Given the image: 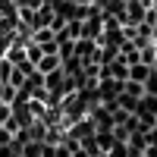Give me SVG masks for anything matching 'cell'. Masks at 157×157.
I'll return each mask as SVG.
<instances>
[{
	"instance_id": "6da1fadb",
	"label": "cell",
	"mask_w": 157,
	"mask_h": 157,
	"mask_svg": "<svg viewBox=\"0 0 157 157\" xmlns=\"http://www.w3.org/2000/svg\"><path fill=\"white\" fill-rule=\"evenodd\" d=\"M101 32H104V16H101V10H94L88 19H82V38L101 41Z\"/></svg>"
},
{
	"instance_id": "7a4b0ae2",
	"label": "cell",
	"mask_w": 157,
	"mask_h": 157,
	"mask_svg": "<svg viewBox=\"0 0 157 157\" xmlns=\"http://www.w3.org/2000/svg\"><path fill=\"white\" fill-rule=\"evenodd\" d=\"M60 66H63V60H60V54H44L41 60L35 63V69L41 72V75H50V72H54V69H60Z\"/></svg>"
},
{
	"instance_id": "3957f363",
	"label": "cell",
	"mask_w": 157,
	"mask_h": 157,
	"mask_svg": "<svg viewBox=\"0 0 157 157\" xmlns=\"http://www.w3.org/2000/svg\"><path fill=\"white\" fill-rule=\"evenodd\" d=\"M148 75H151V66H148V63H132V66H129V78H132V82H141V85H145Z\"/></svg>"
},
{
	"instance_id": "277c9868",
	"label": "cell",
	"mask_w": 157,
	"mask_h": 157,
	"mask_svg": "<svg viewBox=\"0 0 157 157\" xmlns=\"http://www.w3.org/2000/svg\"><path fill=\"white\" fill-rule=\"evenodd\" d=\"M41 57H44V50H41V47H38L35 41H25V60H29L32 66H35V63L41 60Z\"/></svg>"
},
{
	"instance_id": "5b68a950",
	"label": "cell",
	"mask_w": 157,
	"mask_h": 157,
	"mask_svg": "<svg viewBox=\"0 0 157 157\" xmlns=\"http://www.w3.org/2000/svg\"><path fill=\"white\" fill-rule=\"evenodd\" d=\"M123 94L141 98V94H145V85H141V82H132V78H126V82H123Z\"/></svg>"
},
{
	"instance_id": "8992f818",
	"label": "cell",
	"mask_w": 157,
	"mask_h": 157,
	"mask_svg": "<svg viewBox=\"0 0 157 157\" xmlns=\"http://www.w3.org/2000/svg\"><path fill=\"white\" fill-rule=\"evenodd\" d=\"M104 157H129V151H126V141H113V145L107 148V154Z\"/></svg>"
},
{
	"instance_id": "52a82bcc",
	"label": "cell",
	"mask_w": 157,
	"mask_h": 157,
	"mask_svg": "<svg viewBox=\"0 0 157 157\" xmlns=\"http://www.w3.org/2000/svg\"><path fill=\"white\" fill-rule=\"evenodd\" d=\"M22 157H41V141H25L22 145Z\"/></svg>"
},
{
	"instance_id": "ba28073f",
	"label": "cell",
	"mask_w": 157,
	"mask_h": 157,
	"mask_svg": "<svg viewBox=\"0 0 157 157\" xmlns=\"http://www.w3.org/2000/svg\"><path fill=\"white\" fill-rule=\"evenodd\" d=\"M145 94H157V72H154V69H151L148 82H145Z\"/></svg>"
},
{
	"instance_id": "9c48e42d",
	"label": "cell",
	"mask_w": 157,
	"mask_h": 157,
	"mask_svg": "<svg viewBox=\"0 0 157 157\" xmlns=\"http://www.w3.org/2000/svg\"><path fill=\"white\" fill-rule=\"evenodd\" d=\"M3 145H13V132L6 126H0V148H3Z\"/></svg>"
},
{
	"instance_id": "30bf717a",
	"label": "cell",
	"mask_w": 157,
	"mask_h": 157,
	"mask_svg": "<svg viewBox=\"0 0 157 157\" xmlns=\"http://www.w3.org/2000/svg\"><path fill=\"white\" fill-rule=\"evenodd\" d=\"M16 6H29V10H38L41 6V0H13Z\"/></svg>"
},
{
	"instance_id": "8fae6325",
	"label": "cell",
	"mask_w": 157,
	"mask_h": 157,
	"mask_svg": "<svg viewBox=\"0 0 157 157\" xmlns=\"http://www.w3.org/2000/svg\"><path fill=\"white\" fill-rule=\"evenodd\" d=\"M145 157H157V145H148L145 148Z\"/></svg>"
},
{
	"instance_id": "7c38bea8",
	"label": "cell",
	"mask_w": 157,
	"mask_h": 157,
	"mask_svg": "<svg viewBox=\"0 0 157 157\" xmlns=\"http://www.w3.org/2000/svg\"><path fill=\"white\" fill-rule=\"evenodd\" d=\"M151 69H154V72H157V54H154V60H151Z\"/></svg>"
},
{
	"instance_id": "4fadbf2b",
	"label": "cell",
	"mask_w": 157,
	"mask_h": 157,
	"mask_svg": "<svg viewBox=\"0 0 157 157\" xmlns=\"http://www.w3.org/2000/svg\"><path fill=\"white\" fill-rule=\"evenodd\" d=\"M154 126H157V116H154Z\"/></svg>"
}]
</instances>
